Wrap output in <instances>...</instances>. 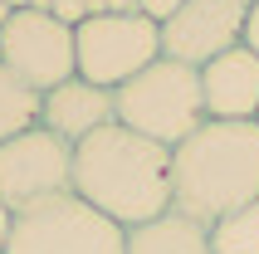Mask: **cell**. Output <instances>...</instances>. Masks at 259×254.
<instances>
[{
    "label": "cell",
    "mask_w": 259,
    "mask_h": 254,
    "mask_svg": "<svg viewBox=\"0 0 259 254\" xmlns=\"http://www.w3.org/2000/svg\"><path fill=\"white\" fill-rule=\"evenodd\" d=\"M5 254H127V230L69 191L10 215Z\"/></svg>",
    "instance_id": "277c9868"
},
{
    "label": "cell",
    "mask_w": 259,
    "mask_h": 254,
    "mask_svg": "<svg viewBox=\"0 0 259 254\" xmlns=\"http://www.w3.org/2000/svg\"><path fill=\"white\" fill-rule=\"evenodd\" d=\"M29 10H44V15H54L59 25H83L88 20V0H29Z\"/></svg>",
    "instance_id": "5bb4252c"
},
{
    "label": "cell",
    "mask_w": 259,
    "mask_h": 254,
    "mask_svg": "<svg viewBox=\"0 0 259 254\" xmlns=\"http://www.w3.org/2000/svg\"><path fill=\"white\" fill-rule=\"evenodd\" d=\"M0 64L34 93L73 78V29L44 10H15L0 25Z\"/></svg>",
    "instance_id": "52a82bcc"
},
{
    "label": "cell",
    "mask_w": 259,
    "mask_h": 254,
    "mask_svg": "<svg viewBox=\"0 0 259 254\" xmlns=\"http://www.w3.org/2000/svg\"><path fill=\"white\" fill-rule=\"evenodd\" d=\"M103 15H137V0H103Z\"/></svg>",
    "instance_id": "e0dca14e"
},
{
    "label": "cell",
    "mask_w": 259,
    "mask_h": 254,
    "mask_svg": "<svg viewBox=\"0 0 259 254\" xmlns=\"http://www.w3.org/2000/svg\"><path fill=\"white\" fill-rule=\"evenodd\" d=\"M127 254H215V249H210L205 225H196L181 210H166L147 225L127 230Z\"/></svg>",
    "instance_id": "8fae6325"
},
{
    "label": "cell",
    "mask_w": 259,
    "mask_h": 254,
    "mask_svg": "<svg viewBox=\"0 0 259 254\" xmlns=\"http://www.w3.org/2000/svg\"><path fill=\"white\" fill-rule=\"evenodd\" d=\"M181 5H186V0H137V15H147L152 25H166Z\"/></svg>",
    "instance_id": "9a60e30c"
},
{
    "label": "cell",
    "mask_w": 259,
    "mask_h": 254,
    "mask_svg": "<svg viewBox=\"0 0 259 254\" xmlns=\"http://www.w3.org/2000/svg\"><path fill=\"white\" fill-rule=\"evenodd\" d=\"M113 122H117L113 88H98V83H88V78H78V73H73L69 83L49 88L44 93V108H39V127H49L69 147L88 142L93 132H103V127H113Z\"/></svg>",
    "instance_id": "30bf717a"
},
{
    "label": "cell",
    "mask_w": 259,
    "mask_h": 254,
    "mask_svg": "<svg viewBox=\"0 0 259 254\" xmlns=\"http://www.w3.org/2000/svg\"><path fill=\"white\" fill-rule=\"evenodd\" d=\"M39 108H44V93H34L29 83H20L5 64H0V142L20 137L29 127H39Z\"/></svg>",
    "instance_id": "7c38bea8"
},
{
    "label": "cell",
    "mask_w": 259,
    "mask_h": 254,
    "mask_svg": "<svg viewBox=\"0 0 259 254\" xmlns=\"http://www.w3.org/2000/svg\"><path fill=\"white\" fill-rule=\"evenodd\" d=\"M205 117L220 122H259V54L249 44H235L230 54L210 59L201 69Z\"/></svg>",
    "instance_id": "9c48e42d"
},
{
    "label": "cell",
    "mask_w": 259,
    "mask_h": 254,
    "mask_svg": "<svg viewBox=\"0 0 259 254\" xmlns=\"http://www.w3.org/2000/svg\"><path fill=\"white\" fill-rule=\"evenodd\" d=\"M245 15H249L245 0H186L161 25V59L205 69L210 59L245 44Z\"/></svg>",
    "instance_id": "ba28073f"
},
{
    "label": "cell",
    "mask_w": 259,
    "mask_h": 254,
    "mask_svg": "<svg viewBox=\"0 0 259 254\" xmlns=\"http://www.w3.org/2000/svg\"><path fill=\"white\" fill-rule=\"evenodd\" d=\"M73 196L137 230L171 210V147L113 122L73 147Z\"/></svg>",
    "instance_id": "6da1fadb"
},
{
    "label": "cell",
    "mask_w": 259,
    "mask_h": 254,
    "mask_svg": "<svg viewBox=\"0 0 259 254\" xmlns=\"http://www.w3.org/2000/svg\"><path fill=\"white\" fill-rule=\"evenodd\" d=\"M249 200H259V122L205 117L171 147V210L210 230Z\"/></svg>",
    "instance_id": "7a4b0ae2"
},
{
    "label": "cell",
    "mask_w": 259,
    "mask_h": 254,
    "mask_svg": "<svg viewBox=\"0 0 259 254\" xmlns=\"http://www.w3.org/2000/svg\"><path fill=\"white\" fill-rule=\"evenodd\" d=\"M161 59V25L147 15H88L73 25V73L98 88H122Z\"/></svg>",
    "instance_id": "5b68a950"
},
{
    "label": "cell",
    "mask_w": 259,
    "mask_h": 254,
    "mask_svg": "<svg viewBox=\"0 0 259 254\" xmlns=\"http://www.w3.org/2000/svg\"><path fill=\"white\" fill-rule=\"evenodd\" d=\"M5 5H10V10H29V0H5Z\"/></svg>",
    "instance_id": "ffe728a7"
},
{
    "label": "cell",
    "mask_w": 259,
    "mask_h": 254,
    "mask_svg": "<svg viewBox=\"0 0 259 254\" xmlns=\"http://www.w3.org/2000/svg\"><path fill=\"white\" fill-rule=\"evenodd\" d=\"M210 249L215 254H259V200L230 210L210 225Z\"/></svg>",
    "instance_id": "4fadbf2b"
},
{
    "label": "cell",
    "mask_w": 259,
    "mask_h": 254,
    "mask_svg": "<svg viewBox=\"0 0 259 254\" xmlns=\"http://www.w3.org/2000/svg\"><path fill=\"white\" fill-rule=\"evenodd\" d=\"M5 240H10V210L0 205V254H5Z\"/></svg>",
    "instance_id": "ac0fdd59"
},
{
    "label": "cell",
    "mask_w": 259,
    "mask_h": 254,
    "mask_svg": "<svg viewBox=\"0 0 259 254\" xmlns=\"http://www.w3.org/2000/svg\"><path fill=\"white\" fill-rule=\"evenodd\" d=\"M117 98V122L161 142V147H181V142L205 122V93H201V69L157 59L147 64L137 78L113 93Z\"/></svg>",
    "instance_id": "3957f363"
},
{
    "label": "cell",
    "mask_w": 259,
    "mask_h": 254,
    "mask_svg": "<svg viewBox=\"0 0 259 254\" xmlns=\"http://www.w3.org/2000/svg\"><path fill=\"white\" fill-rule=\"evenodd\" d=\"M245 44L259 54V0L249 5V15H245Z\"/></svg>",
    "instance_id": "2e32d148"
},
{
    "label": "cell",
    "mask_w": 259,
    "mask_h": 254,
    "mask_svg": "<svg viewBox=\"0 0 259 254\" xmlns=\"http://www.w3.org/2000/svg\"><path fill=\"white\" fill-rule=\"evenodd\" d=\"M10 15H15V10H10V5H5V0H0V25H5V20H10Z\"/></svg>",
    "instance_id": "d6986e66"
},
{
    "label": "cell",
    "mask_w": 259,
    "mask_h": 254,
    "mask_svg": "<svg viewBox=\"0 0 259 254\" xmlns=\"http://www.w3.org/2000/svg\"><path fill=\"white\" fill-rule=\"evenodd\" d=\"M73 191V147L49 127H29L20 137L0 142V205L10 215L39 200Z\"/></svg>",
    "instance_id": "8992f818"
}]
</instances>
